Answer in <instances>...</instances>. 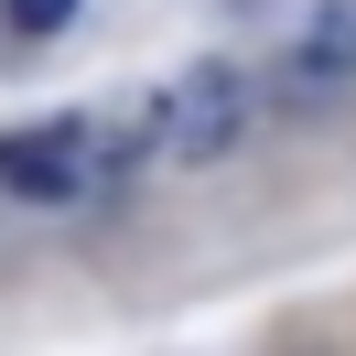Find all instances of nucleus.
Listing matches in <instances>:
<instances>
[{
    "instance_id": "obj_3",
    "label": "nucleus",
    "mask_w": 356,
    "mask_h": 356,
    "mask_svg": "<svg viewBox=\"0 0 356 356\" xmlns=\"http://www.w3.org/2000/svg\"><path fill=\"white\" fill-rule=\"evenodd\" d=\"M281 87H291V97L356 87V0H313V22L281 44Z\"/></svg>"
},
{
    "instance_id": "obj_2",
    "label": "nucleus",
    "mask_w": 356,
    "mask_h": 356,
    "mask_svg": "<svg viewBox=\"0 0 356 356\" xmlns=\"http://www.w3.org/2000/svg\"><path fill=\"white\" fill-rule=\"evenodd\" d=\"M87 173H97V130H87V119L0 130V195H22V205H76Z\"/></svg>"
},
{
    "instance_id": "obj_4",
    "label": "nucleus",
    "mask_w": 356,
    "mask_h": 356,
    "mask_svg": "<svg viewBox=\"0 0 356 356\" xmlns=\"http://www.w3.org/2000/svg\"><path fill=\"white\" fill-rule=\"evenodd\" d=\"M0 11H11V33H33V44H44V33H65V22H76V0H0Z\"/></svg>"
},
{
    "instance_id": "obj_1",
    "label": "nucleus",
    "mask_w": 356,
    "mask_h": 356,
    "mask_svg": "<svg viewBox=\"0 0 356 356\" xmlns=\"http://www.w3.org/2000/svg\"><path fill=\"white\" fill-rule=\"evenodd\" d=\"M238 130H248V76H238V65L173 76V87L152 97V119H140V140H152L162 162H216Z\"/></svg>"
}]
</instances>
